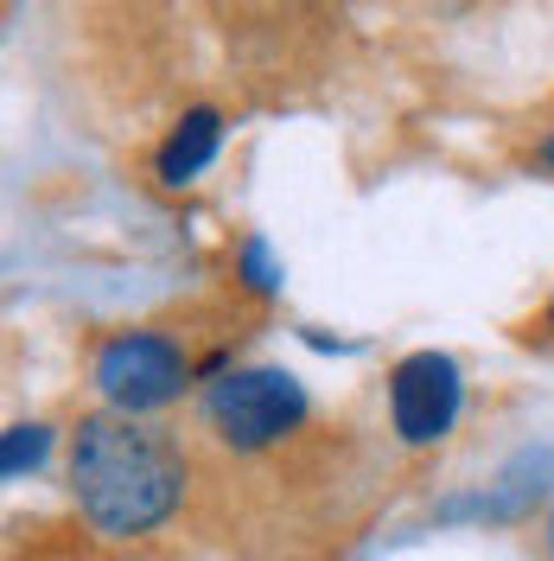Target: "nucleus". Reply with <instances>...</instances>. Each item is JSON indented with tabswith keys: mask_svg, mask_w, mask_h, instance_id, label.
I'll return each instance as SVG.
<instances>
[{
	"mask_svg": "<svg viewBox=\"0 0 554 561\" xmlns=\"http://www.w3.org/2000/svg\"><path fill=\"white\" fill-rule=\"evenodd\" d=\"M65 479L77 497V517L108 536V542H135L153 536L178 517L192 466L166 427L128 415H83L70 427Z\"/></svg>",
	"mask_w": 554,
	"mask_h": 561,
	"instance_id": "nucleus-1",
	"label": "nucleus"
},
{
	"mask_svg": "<svg viewBox=\"0 0 554 561\" xmlns=\"http://www.w3.org/2000/svg\"><path fill=\"white\" fill-rule=\"evenodd\" d=\"M192 383H198L192 351L178 345L173 332H160V325L108 332L103 345L90 351V389L103 396V415L147 421L160 409H173Z\"/></svg>",
	"mask_w": 554,
	"mask_h": 561,
	"instance_id": "nucleus-2",
	"label": "nucleus"
},
{
	"mask_svg": "<svg viewBox=\"0 0 554 561\" xmlns=\"http://www.w3.org/2000/svg\"><path fill=\"white\" fill-rule=\"evenodd\" d=\"M205 427L230 454H268L312 421V389L280 364H243L205 389Z\"/></svg>",
	"mask_w": 554,
	"mask_h": 561,
	"instance_id": "nucleus-3",
	"label": "nucleus"
},
{
	"mask_svg": "<svg viewBox=\"0 0 554 561\" xmlns=\"http://www.w3.org/2000/svg\"><path fill=\"white\" fill-rule=\"evenodd\" d=\"M465 409V370L447 351H408L389 370V427L402 447H440Z\"/></svg>",
	"mask_w": 554,
	"mask_h": 561,
	"instance_id": "nucleus-4",
	"label": "nucleus"
},
{
	"mask_svg": "<svg viewBox=\"0 0 554 561\" xmlns=\"http://www.w3.org/2000/svg\"><path fill=\"white\" fill-rule=\"evenodd\" d=\"M542 479H549V459L542 454H522L497 485H485V491H465V497H447L434 517L440 524H517V517H529L535 504H542Z\"/></svg>",
	"mask_w": 554,
	"mask_h": 561,
	"instance_id": "nucleus-5",
	"label": "nucleus"
},
{
	"mask_svg": "<svg viewBox=\"0 0 554 561\" xmlns=\"http://www.w3.org/2000/svg\"><path fill=\"white\" fill-rule=\"evenodd\" d=\"M223 153V115L210 103L185 108L173 122V135L160 140V153H153V179L166 185V192H185L198 173H210V160Z\"/></svg>",
	"mask_w": 554,
	"mask_h": 561,
	"instance_id": "nucleus-6",
	"label": "nucleus"
},
{
	"mask_svg": "<svg viewBox=\"0 0 554 561\" xmlns=\"http://www.w3.org/2000/svg\"><path fill=\"white\" fill-rule=\"evenodd\" d=\"M230 275H236V287H243V294H255V300H275L280 280H287L262 230H249L243 243H236V262H230Z\"/></svg>",
	"mask_w": 554,
	"mask_h": 561,
	"instance_id": "nucleus-7",
	"label": "nucleus"
},
{
	"mask_svg": "<svg viewBox=\"0 0 554 561\" xmlns=\"http://www.w3.org/2000/svg\"><path fill=\"white\" fill-rule=\"evenodd\" d=\"M51 440H58V434H51L45 421H20V427H7V434H0V479L20 485L26 472H38L45 454H51Z\"/></svg>",
	"mask_w": 554,
	"mask_h": 561,
	"instance_id": "nucleus-8",
	"label": "nucleus"
},
{
	"mask_svg": "<svg viewBox=\"0 0 554 561\" xmlns=\"http://www.w3.org/2000/svg\"><path fill=\"white\" fill-rule=\"evenodd\" d=\"M535 160H542V167H554V135H542V147H535Z\"/></svg>",
	"mask_w": 554,
	"mask_h": 561,
	"instance_id": "nucleus-9",
	"label": "nucleus"
},
{
	"mask_svg": "<svg viewBox=\"0 0 554 561\" xmlns=\"http://www.w3.org/2000/svg\"><path fill=\"white\" fill-rule=\"evenodd\" d=\"M542 332L554 339V294H549V313H542Z\"/></svg>",
	"mask_w": 554,
	"mask_h": 561,
	"instance_id": "nucleus-10",
	"label": "nucleus"
},
{
	"mask_svg": "<svg viewBox=\"0 0 554 561\" xmlns=\"http://www.w3.org/2000/svg\"><path fill=\"white\" fill-rule=\"evenodd\" d=\"M549 556H554V517H549Z\"/></svg>",
	"mask_w": 554,
	"mask_h": 561,
	"instance_id": "nucleus-11",
	"label": "nucleus"
}]
</instances>
